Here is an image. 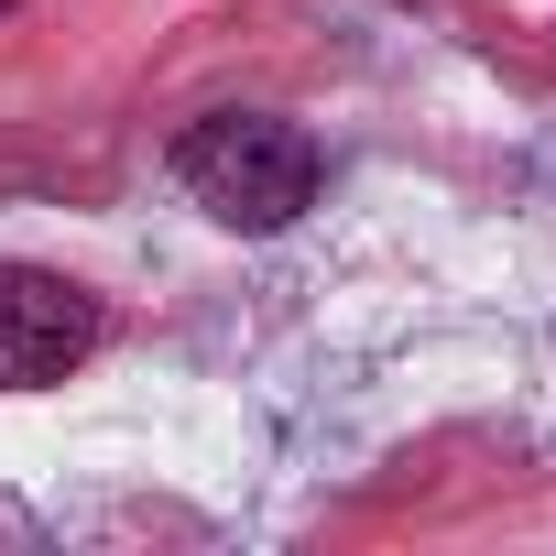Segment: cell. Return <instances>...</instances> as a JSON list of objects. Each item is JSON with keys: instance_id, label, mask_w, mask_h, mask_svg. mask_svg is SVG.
<instances>
[{"instance_id": "obj_1", "label": "cell", "mask_w": 556, "mask_h": 556, "mask_svg": "<svg viewBox=\"0 0 556 556\" xmlns=\"http://www.w3.org/2000/svg\"><path fill=\"white\" fill-rule=\"evenodd\" d=\"M175 175L207 218L229 229H285L306 197H317V142L295 121H262V110H218L175 142Z\"/></svg>"}, {"instance_id": "obj_2", "label": "cell", "mask_w": 556, "mask_h": 556, "mask_svg": "<svg viewBox=\"0 0 556 556\" xmlns=\"http://www.w3.org/2000/svg\"><path fill=\"white\" fill-rule=\"evenodd\" d=\"M99 350V306L66 285V273L0 262V393H45Z\"/></svg>"}]
</instances>
